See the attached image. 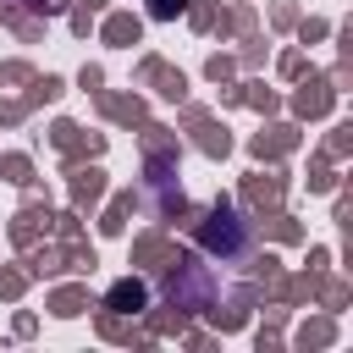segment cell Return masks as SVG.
Listing matches in <instances>:
<instances>
[{
    "instance_id": "7a4b0ae2",
    "label": "cell",
    "mask_w": 353,
    "mask_h": 353,
    "mask_svg": "<svg viewBox=\"0 0 353 353\" xmlns=\"http://www.w3.org/2000/svg\"><path fill=\"white\" fill-rule=\"evenodd\" d=\"M171 11H182V0H154V17H171Z\"/></svg>"
},
{
    "instance_id": "6da1fadb",
    "label": "cell",
    "mask_w": 353,
    "mask_h": 353,
    "mask_svg": "<svg viewBox=\"0 0 353 353\" xmlns=\"http://www.w3.org/2000/svg\"><path fill=\"white\" fill-rule=\"evenodd\" d=\"M199 243H204V248H215V254H221V265H226V259H237V254L248 248V226L237 221V210H226V204H221V210L204 221Z\"/></svg>"
}]
</instances>
